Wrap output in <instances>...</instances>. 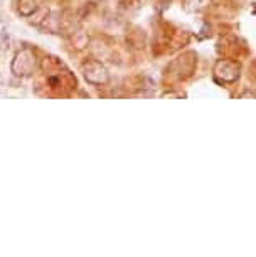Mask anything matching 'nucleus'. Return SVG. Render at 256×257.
<instances>
[{
    "label": "nucleus",
    "instance_id": "nucleus-3",
    "mask_svg": "<svg viewBox=\"0 0 256 257\" xmlns=\"http://www.w3.org/2000/svg\"><path fill=\"white\" fill-rule=\"evenodd\" d=\"M19 57L22 59V64L21 67H16V74H29L31 72V69L34 67V59H32V56H31V52H22V54H19Z\"/></svg>",
    "mask_w": 256,
    "mask_h": 257
},
{
    "label": "nucleus",
    "instance_id": "nucleus-4",
    "mask_svg": "<svg viewBox=\"0 0 256 257\" xmlns=\"http://www.w3.org/2000/svg\"><path fill=\"white\" fill-rule=\"evenodd\" d=\"M209 2L211 0H186L187 7L194 9V11H201V9H204Z\"/></svg>",
    "mask_w": 256,
    "mask_h": 257
},
{
    "label": "nucleus",
    "instance_id": "nucleus-2",
    "mask_svg": "<svg viewBox=\"0 0 256 257\" xmlns=\"http://www.w3.org/2000/svg\"><path fill=\"white\" fill-rule=\"evenodd\" d=\"M84 76H86V79L90 82H93V84H101V82H105L108 79L106 69L96 61H91L84 66Z\"/></svg>",
    "mask_w": 256,
    "mask_h": 257
},
{
    "label": "nucleus",
    "instance_id": "nucleus-1",
    "mask_svg": "<svg viewBox=\"0 0 256 257\" xmlns=\"http://www.w3.org/2000/svg\"><path fill=\"white\" fill-rule=\"evenodd\" d=\"M214 74L217 79H221L223 82H233L239 77V66L236 62L221 59L216 62Z\"/></svg>",
    "mask_w": 256,
    "mask_h": 257
}]
</instances>
